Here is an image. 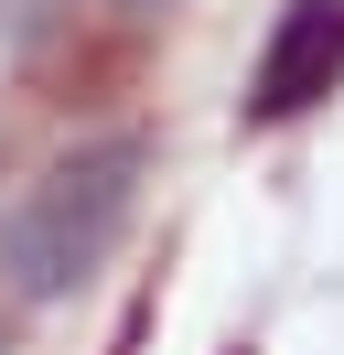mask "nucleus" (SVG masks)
Returning <instances> with one entry per match:
<instances>
[{
    "label": "nucleus",
    "mask_w": 344,
    "mask_h": 355,
    "mask_svg": "<svg viewBox=\"0 0 344 355\" xmlns=\"http://www.w3.org/2000/svg\"><path fill=\"white\" fill-rule=\"evenodd\" d=\"M140 183H150V140L140 130H108V140H86V151L43 162L11 194V216H0V280H11L22 302H64V291L119 248V226L140 216Z\"/></svg>",
    "instance_id": "f257e3e1"
},
{
    "label": "nucleus",
    "mask_w": 344,
    "mask_h": 355,
    "mask_svg": "<svg viewBox=\"0 0 344 355\" xmlns=\"http://www.w3.org/2000/svg\"><path fill=\"white\" fill-rule=\"evenodd\" d=\"M119 11H162V0H119Z\"/></svg>",
    "instance_id": "7ed1b4c3"
},
{
    "label": "nucleus",
    "mask_w": 344,
    "mask_h": 355,
    "mask_svg": "<svg viewBox=\"0 0 344 355\" xmlns=\"http://www.w3.org/2000/svg\"><path fill=\"white\" fill-rule=\"evenodd\" d=\"M344 87V0H291L258 44V76H248V119H301Z\"/></svg>",
    "instance_id": "f03ea898"
}]
</instances>
